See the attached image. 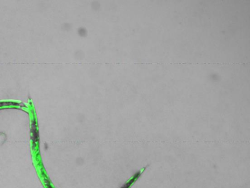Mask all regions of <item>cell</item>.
I'll return each instance as SVG.
<instances>
[{"label":"cell","mask_w":250,"mask_h":188,"mask_svg":"<svg viewBox=\"0 0 250 188\" xmlns=\"http://www.w3.org/2000/svg\"><path fill=\"white\" fill-rule=\"evenodd\" d=\"M140 175V171H139V172H137L135 175H134V177H133V178L132 179V180H130V181L128 182L126 184H125L123 187H122L121 188H128V187H130V185L132 184V183L134 181V180H135V179H137V178H138Z\"/></svg>","instance_id":"6da1fadb"},{"label":"cell","mask_w":250,"mask_h":188,"mask_svg":"<svg viewBox=\"0 0 250 188\" xmlns=\"http://www.w3.org/2000/svg\"><path fill=\"white\" fill-rule=\"evenodd\" d=\"M17 104L12 103H0V107L3 106H7V105H14Z\"/></svg>","instance_id":"7a4b0ae2"}]
</instances>
